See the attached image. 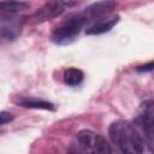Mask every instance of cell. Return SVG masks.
<instances>
[{
    "label": "cell",
    "mask_w": 154,
    "mask_h": 154,
    "mask_svg": "<svg viewBox=\"0 0 154 154\" xmlns=\"http://www.w3.org/2000/svg\"><path fill=\"white\" fill-rule=\"evenodd\" d=\"M18 105L24 108H34V109H45V111H55V107L52 102L36 99V97H23L18 101Z\"/></svg>",
    "instance_id": "10"
},
{
    "label": "cell",
    "mask_w": 154,
    "mask_h": 154,
    "mask_svg": "<svg viewBox=\"0 0 154 154\" xmlns=\"http://www.w3.org/2000/svg\"><path fill=\"white\" fill-rule=\"evenodd\" d=\"M69 6V0H51L46 2L41 8H38L30 18L29 20L34 24L43 23L47 20H52L57 17H59Z\"/></svg>",
    "instance_id": "5"
},
{
    "label": "cell",
    "mask_w": 154,
    "mask_h": 154,
    "mask_svg": "<svg viewBox=\"0 0 154 154\" xmlns=\"http://www.w3.org/2000/svg\"><path fill=\"white\" fill-rule=\"evenodd\" d=\"M13 120V116L7 111H0V126Z\"/></svg>",
    "instance_id": "12"
},
{
    "label": "cell",
    "mask_w": 154,
    "mask_h": 154,
    "mask_svg": "<svg viewBox=\"0 0 154 154\" xmlns=\"http://www.w3.org/2000/svg\"><path fill=\"white\" fill-rule=\"evenodd\" d=\"M77 144L81 149L89 153H112V148L105 137L91 130L83 129L76 135Z\"/></svg>",
    "instance_id": "4"
},
{
    "label": "cell",
    "mask_w": 154,
    "mask_h": 154,
    "mask_svg": "<svg viewBox=\"0 0 154 154\" xmlns=\"http://www.w3.org/2000/svg\"><path fill=\"white\" fill-rule=\"evenodd\" d=\"M134 123L144 136L152 152L154 143V103L152 100H147L141 105L138 116Z\"/></svg>",
    "instance_id": "3"
},
{
    "label": "cell",
    "mask_w": 154,
    "mask_h": 154,
    "mask_svg": "<svg viewBox=\"0 0 154 154\" xmlns=\"http://www.w3.org/2000/svg\"><path fill=\"white\" fill-rule=\"evenodd\" d=\"M153 61H149L148 64H146V65H141V66H138L136 70L138 71V72H148V71H152L153 70Z\"/></svg>",
    "instance_id": "13"
},
{
    "label": "cell",
    "mask_w": 154,
    "mask_h": 154,
    "mask_svg": "<svg viewBox=\"0 0 154 154\" xmlns=\"http://www.w3.org/2000/svg\"><path fill=\"white\" fill-rule=\"evenodd\" d=\"M84 25L85 20L79 13L72 14L53 31L51 38L55 45L59 46L70 45L77 38Z\"/></svg>",
    "instance_id": "2"
},
{
    "label": "cell",
    "mask_w": 154,
    "mask_h": 154,
    "mask_svg": "<svg viewBox=\"0 0 154 154\" xmlns=\"http://www.w3.org/2000/svg\"><path fill=\"white\" fill-rule=\"evenodd\" d=\"M118 22H119V16L101 18L94 22L90 26H88L85 30V34L87 35H101V34L108 32L111 29H113L117 25Z\"/></svg>",
    "instance_id": "8"
},
{
    "label": "cell",
    "mask_w": 154,
    "mask_h": 154,
    "mask_svg": "<svg viewBox=\"0 0 154 154\" xmlns=\"http://www.w3.org/2000/svg\"><path fill=\"white\" fill-rule=\"evenodd\" d=\"M23 19L16 17V14L2 16L0 20V40L10 42L14 41L22 32Z\"/></svg>",
    "instance_id": "6"
},
{
    "label": "cell",
    "mask_w": 154,
    "mask_h": 154,
    "mask_svg": "<svg viewBox=\"0 0 154 154\" xmlns=\"http://www.w3.org/2000/svg\"><path fill=\"white\" fill-rule=\"evenodd\" d=\"M108 135L112 142L123 153L141 154L146 150V148H148L149 150L144 136L142 135L140 129L135 125V123H130L125 120H116L109 125Z\"/></svg>",
    "instance_id": "1"
},
{
    "label": "cell",
    "mask_w": 154,
    "mask_h": 154,
    "mask_svg": "<svg viewBox=\"0 0 154 154\" xmlns=\"http://www.w3.org/2000/svg\"><path fill=\"white\" fill-rule=\"evenodd\" d=\"M83 78H84L83 71L77 67H69L64 71V82L70 87H76L81 84Z\"/></svg>",
    "instance_id": "11"
},
{
    "label": "cell",
    "mask_w": 154,
    "mask_h": 154,
    "mask_svg": "<svg viewBox=\"0 0 154 154\" xmlns=\"http://www.w3.org/2000/svg\"><path fill=\"white\" fill-rule=\"evenodd\" d=\"M117 6L116 1L113 0H103V1H97L95 4H91L90 6H88L87 8H84L82 12H78L87 22L89 20H99L101 18L108 17V14L114 10V7Z\"/></svg>",
    "instance_id": "7"
},
{
    "label": "cell",
    "mask_w": 154,
    "mask_h": 154,
    "mask_svg": "<svg viewBox=\"0 0 154 154\" xmlns=\"http://www.w3.org/2000/svg\"><path fill=\"white\" fill-rule=\"evenodd\" d=\"M29 6H30L29 2L24 0H4V1H0V14L2 16L16 14L28 8Z\"/></svg>",
    "instance_id": "9"
}]
</instances>
